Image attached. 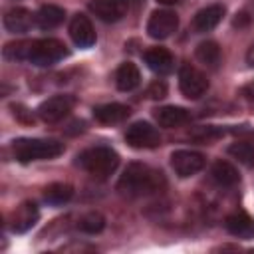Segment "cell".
<instances>
[{
    "mask_svg": "<svg viewBox=\"0 0 254 254\" xmlns=\"http://www.w3.org/2000/svg\"><path fill=\"white\" fill-rule=\"evenodd\" d=\"M67 56V48L64 42L56 38H40V40H22L8 44L4 48V58L30 62L40 67H50Z\"/></svg>",
    "mask_w": 254,
    "mask_h": 254,
    "instance_id": "obj_1",
    "label": "cell"
},
{
    "mask_svg": "<svg viewBox=\"0 0 254 254\" xmlns=\"http://www.w3.org/2000/svg\"><path fill=\"white\" fill-rule=\"evenodd\" d=\"M165 187L163 173L143 165V163H131L123 171L117 183V190L125 196H147Z\"/></svg>",
    "mask_w": 254,
    "mask_h": 254,
    "instance_id": "obj_2",
    "label": "cell"
},
{
    "mask_svg": "<svg viewBox=\"0 0 254 254\" xmlns=\"http://www.w3.org/2000/svg\"><path fill=\"white\" fill-rule=\"evenodd\" d=\"M77 165L85 173H89L93 179L103 181L109 175H113L115 169L119 167V155L111 147H105V145L89 147L77 155Z\"/></svg>",
    "mask_w": 254,
    "mask_h": 254,
    "instance_id": "obj_3",
    "label": "cell"
},
{
    "mask_svg": "<svg viewBox=\"0 0 254 254\" xmlns=\"http://www.w3.org/2000/svg\"><path fill=\"white\" fill-rule=\"evenodd\" d=\"M14 157L20 163L30 161H44V159H56L64 153V143L56 139H18L12 143Z\"/></svg>",
    "mask_w": 254,
    "mask_h": 254,
    "instance_id": "obj_4",
    "label": "cell"
},
{
    "mask_svg": "<svg viewBox=\"0 0 254 254\" xmlns=\"http://www.w3.org/2000/svg\"><path fill=\"white\" fill-rule=\"evenodd\" d=\"M179 89L185 97L189 99H198L206 93L208 89V81L204 77L202 71H198L194 65L185 64L179 69Z\"/></svg>",
    "mask_w": 254,
    "mask_h": 254,
    "instance_id": "obj_5",
    "label": "cell"
},
{
    "mask_svg": "<svg viewBox=\"0 0 254 254\" xmlns=\"http://www.w3.org/2000/svg\"><path fill=\"white\" fill-rule=\"evenodd\" d=\"M125 141L133 149H155L161 143L159 131L147 121H135L125 131Z\"/></svg>",
    "mask_w": 254,
    "mask_h": 254,
    "instance_id": "obj_6",
    "label": "cell"
},
{
    "mask_svg": "<svg viewBox=\"0 0 254 254\" xmlns=\"http://www.w3.org/2000/svg\"><path fill=\"white\" fill-rule=\"evenodd\" d=\"M179 28V18L171 10H155L147 22V34L153 40H167Z\"/></svg>",
    "mask_w": 254,
    "mask_h": 254,
    "instance_id": "obj_7",
    "label": "cell"
},
{
    "mask_svg": "<svg viewBox=\"0 0 254 254\" xmlns=\"http://www.w3.org/2000/svg\"><path fill=\"white\" fill-rule=\"evenodd\" d=\"M73 103H75V99L71 95L60 93V95H54V97H48L46 101H42L38 107V115L46 123H58L71 111Z\"/></svg>",
    "mask_w": 254,
    "mask_h": 254,
    "instance_id": "obj_8",
    "label": "cell"
},
{
    "mask_svg": "<svg viewBox=\"0 0 254 254\" xmlns=\"http://www.w3.org/2000/svg\"><path fill=\"white\" fill-rule=\"evenodd\" d=\"M171 167L173 171L181 177V179H187V177H192L196 175L198 171H202L204 167V157L196 151H189V149H179L171 155Z\"/></svg>",
    "mask_w": 254,
    "mask_h": 254,
    "instance_id": "obj_9",
    "label": "cell"
},
{
    "mask_svg": "<svg viewBox=\"0 0 254 254\" xmlns=\"http://www.w3.org/2000/svg\"><path fill=\"white\" fill-rule=\"evenodd\" d=\"M69 36L75 46L79 48H91L95 44V30L87 16L75 14L69 22Z\"/></svg>",
    "mask_w": 254,
    "mask_h": 254,
    "instance_id": "obj_10",
    "label": "cell"
},
{
    "mask_svg": "<svg viewBox=\"0 0 254 254\" xmlns=\"http://www.w3.org/2000/svg\"><path fill=\"white\" fill-rule=\"evenodd\" d=\"M38 218H40L38 206L34 202H30V200L22 202L20 206H16V210L10 216V228H12V232H18V234L28 232L38 222Z\"/></svg>",
    "mask_w": 254,
    "mask_h": 254,
    "instance_id": "obj_11",
    "label": "cell"
},
{
    "mask_svg": "<svg viewBox=\"0 0 254 254\" xmlns=\"http://www.w3.org/2000/svg\"><path fill=\"white\" fill-rule=\"evenodd\" d=\"M89 10L101 20V22H117L127 12L125 0H91Z\"/></svg>",
    "mask_w": 254,
    "mask_h": 254,
    "instance_id": "obj_12",
    "label": "cell"
},
{
    "mask_svg": "<svg viewBox=\"0 0 254 254\" xmlns=\"http://www.w3.org/2000/svg\"><path fill=\"white\" fill-rule=\"evenodd\" d=\"M224 16V6L222 4H210L202 10H198L192 18V30L198 34H206L210 30H214L220 20Z\"/></svg>",
    "mask_w": 254,
    "mask_h": 254,
    "instance_id": "obj_13",
    "label": "cell"
},
{
    "mask_svg": "<svg viewBox=\"0 0 254 254\" xmlns=\"http://www.w3.org/2000/svg\"><path fill=\"white\" fill-rule=\"evenodd\" d=\"M36 24V14L26 8H12L4 14V28L10 34H24Z\"/></svg>",
    "mask_w": 254,
    "mask_h": 254,
    "instance_id": "obj_14",
    "label": "cell"
},
{
    "mask_svg": "<svg viewBox=\"0 0 254 254\" xmlns=\"http://www.w3.org/2000/svg\"><path fill=\"white\" fill-rule=\"evenodd\" d=\"M145 64L149 65L151 71L159 75H167L175 67V58L167 48H151L145 52Z\"/></svg>",
    "mask_w": 254,
    "mask_h": 254,
    "instance_id": "obj_15",
    "label": "cell"
},
{
    "mask_svg": "<svg viewBox=\"0 0 254 254\" xmlns=\"http://www.w3.org/2000/svg\"><path fill=\"white\" fill-rule=\"evenodd\" d=\"M155 121L161 125V127H167V129H175V127H181L185 123H189L190 115L185 107H179V105H165V107H159L155 109Z\"/></svg>",
    "mask_w": 254,
    "mask_h": 254,
    "instance_id": "obj_16",
    "label": "cell"
},
{
    "mask_svg": "<svg viewBox=\"0 0 254 254\" xmlns=\"http://www.w3.org/2000/svg\"><path fill=\"white\" fill-rule=\"evenodd\" d=\"M224 226L236 238H244V240L254 238V218L248 216L246 212H232L230 216H226Z\"/></svg>",
    "mask_w": 254,
    "mask_h": 254,
    "instance_id": "obj_17",
    "label": "cell"
},
{
    "mask_svg": "<svg viewBox=\"0 0 254 254\" xmlns=\"http://www.w3.org/2000/svg\"><path fill=\"white\" fill-rule=\"evenodd\" d=\"M129 113H131V109L123 103H105V105H97L93 109V117L99 123H105V125L121 123L129 117Z\"/></svg>",
    "mask_w": 254,
    "mask_h": 254,
    "instance_id": "obj_18",
    "label": "cell"
},
{
    "mask_svg": "<svg viewBox=\"0 0 254 254\" xmlns=\"http://www.w3.org/2000/svg\"><path fill=\"white\" fill-rule=\"evenodd\" d=\"M141 83V73L139 67L133 62H125L117 67L115 71V85L121 91H133Z\"/></svg>",
    "mask_w": 254,
    "mask_h": 254,
    "instance_id": "obj_19",
    "label": "cell"
},
{
    "mask_svg": "<svg viewBox=\"0 0 254 254\" xmlns=\"http://www.w3.org/2000/svg\"><path fill=\"white\" fill-rule=\"evenodd\" d=\"M64 18H65L64 8H60L56 4H44L36 12V26L42 30H54L64 22Z\"/></svg>",
    "mask_w": 254,
    "mask_h": 254,
    "instance_id": "obj_20",
    "label": "cell"
},
{
    "mask_svg": "<svg viewBox=\"0 0 254 254\" xmlns=\"http://www.w3.org/2000/svg\"><path fill=\"white\" fill-rule=\"evenodd\" d=\"M210 175H212L214 183L220 185V187H234L240 181V175H238L236 167L230 165L228 161H216L210 169Z\"/></svg>",
    "mask_w": 254,
    "mask_h": 254,
    "instance_id": "obj_21",
    "label": "cell"
},
{
    "mask_svg": "<svg viewBox=\"0 0 254 254\" xmlns=\"http://www.w3.org/2000/svg\"><path fill=\"white\" fill-rule=\"evenodd\" d=\"M196 60L200 64H204L206 67H216L220 64V48L216 42L212 40H206V42H200L196 46Z\"/></svg>",
    "mask_w": 254,
    "mask_h": 254,
    "instance_id": "obj_22",
    "label": "cell"
},
{
    "mask_svg": "<svg viewBox=\"0 0 254 254\" xmlns=\"http://www.w3.org/2000/svg\"><path fill=\"white\" fill-rule=\"evenodd\" d=\"M71 196H73V189H71V185H67V183H54V185L46 187V190H44L46 202L56 204V206L67 202Z\"/></svg>",
    "mask_w": 254,
    "mask_h": 254,
    "instance_id": "obj_23",
    "label": "cell"
},
{
    "mask_svg": "<svg viewBox=\"0 0 254 254\" xmlns=\"http://www.w3.org/2000/svg\"><path fill=\"white\" fill-rule=\"evenodd\" d=\"M103 226H105V218H103V214H99V212H95V210L85 212V214L77 220V228H79L81 232H85V234H97V232L103 230Z\"/></svg>",
    "mask_w": 254,
    "mask_h": 254,
    "instance_id": "obj_24",
    "label": "cell"
},
{
    "mask_svg": "<svg viewBox=\"0 0 254 254\" xmlns=\"http://www.w3.org/2000/svg\"><path fill=\"white\" fill-rule=\"evenodd\" d=\"M228 155H232L236 161H240L242 165L246 167H252L254 165V147L250 143H234L228 147Z\"/></svg>",
    "mask_w": 254,
    "mask_h": 254,
    "instance_id": "obj_25",
    "label": "cell"
},
{
    "mask_svg": "<svg viewBox=\"0 0 254 254\" xmlns=\"http://www.w3.org/2000/svg\"><path fill=\"white\" fill-rule=\"evenodd\" d=\"M165 93H167V85H165L163 81H155V83L149 87V95H151L153 99H161V97H165Z\"/></svg>",
    "mask_w": 254,
    "mask_h": 254,
    "instance_id": "obj_26",
    "label": "cell"
},
{
    "mask_svg": "<svg viewBox=\"0 0 254 254\" xmlns=\"http://www.w3.org/2000/svg\"><path fill=\"white\" fill-rule=\"evenodd\" d=\"M246 62L250 64V65H254V44L248 48V52H246Z\"/></svg>",
    "mask_w": 254,
    "mask_h": 254,
    "instance_id": "obj_27",
    "label": "cell"
},
{
    "mask_svg": "<svg viewBox=\"0 0 254 254\" xmlns=\"http://www.w3.org/2000/svg\"><path fill=\"white\" fill-rule=\"evenodd\" d=\"M159 4H165V6H173V4H179V2H183V0H157Z\"/></svg>",
    "mask_w": 254,
    "mask_h": 254,
    "instance_id": "obj_28",
    "label": "cell"
},
{
    "mask_svg": "<svg viewBox=\"0 0 254 254\" xmlns=\"http://www.w3.org/2000/svg\"><path fill=\"white\" fill-rule=\"evenodd\" d=\"M125 2H127V6H139L143 0H125Z\"/></svg>",
    "mask_w": 254,
    "mask_h": 254,
    "instance_id": "obj_29",
    "label": "cell"
}]
</instances>
